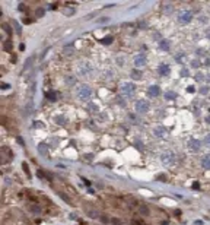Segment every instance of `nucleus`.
<instances>
[{
    "instance_id": "16",
    "label": "nucleus",
    "mask_w": 210,
    "mask_h": 225,
    "mask_svg": "<svg viewBox=\"0 0 210 225\" xmlns=\"http://www.w3.org/2000/svg\"><path fill=\"white\" fill-rule=\"evenodd\" d=\"M47 98H48L50 101H56L57 100V92H54V91L48 92V94H47Z\"/></svg>"
},
{
    "instance_id": "34",
    "label": "nucleus",
    "mask_w": 210,
    "mask_h": 225,
    "mask_svg": "<svg viewBox=\"0 0 210 225\" xmlns=\"http://www.w3.org/2000/svg\"><path fill=\"white\" fill-rule=\"evenodd\" d=\"M3 27H5V31H6L7 34H10V29H9V27H7V25H3Z\"/></svg>"
},
{
    "instance_id": "26",
    "label": "nucleus",
    "mask_w": 210,
    "mask_h": 225,
    "mask_svg": "<svg viewBox=\"0 0 210 225\" xmlns=\"http://www.w3.org/2000/svg\"><path fill=\"white\" fill-rule=\"evenodd\" d=\"M140 212H143V215H147L149 213V211H147L146 206H140Z\"/></svg>"
},
{
    "instance_id": "9",
    "label": "nucleus",
    "mask_w": 210,
    "mask_h": 225,
    "mask_svg": "<svg viewBox=\"0 0 210 225\" xmlns=\"http://www.w3.org/2000/svg\"><path fill=\"white\" fill-rule=\"evenodd\" d=\"M90 70H92V66H90L89 63H83V64H80V67H79V73H80V75H88Z\"/></svg>"
},
{
    "instance_id": "22",
    "label": "nucleus",
    "mask_w": 210,
    "mask_h": 225,
    "mask_svg": "<svg viewBox=\"0 0 210 225\" xmlns=\"http://www.w3.org/2000/svg\"><path fill=\"white\" fill-rule=\"evenodd\" d=\"M32 64V57H29L28 60H27V63H25V66H23V70H25V69H28V67Z\"/></svg>"
},
{
    "instance_id": "23",
    "label": "nucleus",
    "mask_w": 210,
    "mask_h": 225,
    "mask_svg": "<svg viewBox=\"0 0 210 225\" xmlns=\"http://www.w3.org/2000/svg\"><path fill=\"white\" fill-rule=\"evenodd\" d=\"M10 48H12V42L10 41H6L5 42V50L6 51H10Z\"/></svg>"
},
{
    "instance_id": "32",
    "label": "nucleus",
    "mask_w": 210,
    "mask_h": 225,
    "mask_svg": "<svg viewBox=\"0 0 210 225\" xmlns=\"http://www.w3.org/2000/svg\"><path fill=\"white\" fill-rule=\"evenodd\" d=\"M97 108H98V107H97L95 104H90V105H89V110H90V111H93V110L97 111Z\"/></svg>"
},
{
    "instance_id": "19",
    "label": "nucleus",
    "mask_w": 210,
    "mask_h": 225,
    "mask_svg": "<svg viewBox=\"0 0 210 225\" xmlns=\"http://www.w3.org/2000/svg\"><path fill=\"white\" fill-rule=\"evenodd\" d=\"M175 97H177V95H175L174 92H171V91H169V92H165V98H167V100H174Z\"/></svg>"
},
{
    "instance_id": "36",
    "label": "nucleus",
    "mask_w": 210,
    "mask_h": 225,
    "mask_svg": "<svg viewBox=\"0 0 210 225\" xmlns=\"http://www.w3.org/2000/svg\"><path fill=\"white\" fill-rule=\"evenodd\" d=\"M207 38L210 40V29H207Z\"/></svg>"
},
{
    "instance_id": "17",
    "label": "nucleus",
    "mask_w": 210,
    "mask_h": 225,
    "mask_svg": "<svg viewBox=\"0 0 210 225\" xmlns=\"http://www.w3.org/2000/svg\"><path fill=\"white\" fill-rule=\"evenodd\" d=\"M58 196H60L61 199H64V202H66V203H72V199H70L69 196H66L64 193H58Z\"/></svg>"
},
{
    "instance_id": "18",
    "label": "nucleus",
    "mask_w": 210,
    "mask_h": 225,
    "mask_svg": "<svg viewBox=\"0 0 210 225\" xmlns=\"http://www.w3.org/2000/svg\"><path fill=\"white\" fill-rule=\"evenodd\" d=\"M76 82V78H73V76H67L66 78V83L67 85H72V83H75Z\"/></svg>"
},
{
    "instance_id": "27",
    "label": "nucleus",
    "mask_w": 210,
    "mask_h": 225,
    "mask_svg": "<svg viewBox=\"0 0 210 225\" xmlns=\"http://www.w3.org/2000/svg\"><path fill=\"white\" fill-rule=\"evenodd\" d=\"M89 216H90V218H98V212L90 211V212H89Z\"/></svg>"
},
{
    "instance_id": "15",
    "label": "nucleus",
    "mask_w": 210,
    "mask_h": 225,
    "mask_svg": "<svg viewBox=\"0 0 210 225\" xmlns=\"http://www.w3.org/2000/svg\"><path fill=\"white\" fill-rule=\"evenodd\" d=\"M131 78L136 79V80H139V79H142V73H140L137 69H134V70L131 72Z\"/></svg>"
},
{
    "instance_id": "7",
    "label": "nucleus",
    "mask_w": 210,
    "mask_h": 225,
    "mask_svg": "<svg viewBox=\"0 0 210 225\" xmlns=\"http://www.w3.org/2000/svg\"><path fill=\"white\" fill-rule=\"evenodd\" d=\"M158 72H159V75H162V76H168V75L171 73V67H169L168 64H165V63H162V64H159V67H158Z\"/></svg>"
},
{
    "instance_id": "8",
    "label": "nucleus",
    "mask_w": 210,
    "mask_h": 225,
    "mask_svg": "<svg viewBox=\"0 0 210 225\" xmlns=\"http://www.w3.org/2000/svg\"><path fill=\"white\" fill-rule=\"evenodd\" d=\"M160 161H162L163 164H171V162L174 161V153H172V152H165V153H162Z\"/></svg>"
},
{
    "instance_id": "20",
    "label": "nucleus",
    "mask_w": 210,
    "mask_h": 225,
    "mask_svg": "<svg viewBox=\"0 0 210 225\" xmlns=\"http://www.w3.org/2000/svg\"><path fill=\"white\" fill-rule=\"evenodd\" d=\"M102 44H111L112 42V37H105L104 40H101Z\"/></svg>"
},
{
    "instance_id": "30",
    "label": "nucleus",
    "mask_w": 210,
    "mask_h": 225,
    "mask_svg": "<svg viewBox=\"0 0 210 225\" xmlns=\"http://www.w3.org/2000/svg\"><path fill=\"white\" fill-rule=\"evenodd\" d=\"M37 15H38L39 18H41V16H44V9H38V10H37Z\"/></svg>"
},
{
    "instance_id": "4",
    "label": "nucleus",
    "mask_w": 210,
    "mask_h": 225,
    "mask_svg": "<svg viewBox=\"0 0 210 225\" xmlns=\"http://www.w3.org/2000/svg\"><path fill=\"white\" fill-rule=\"evenodd\" d=\"M193 19V13L190 10H182L178 13V20L181 24H188V22Z\"/></svg>"
},
{
    "instance_id": "13",
    "label": "nucleus",
    "mask_w": 210,
    "mask_h": 225,
    "mask_svg": "<svg viewBox=\"0 0 210 225\" xmlns=\"http://www.w3.org/2000/svg\"><path fill=\"white\" fill-rule=\"evenodd\" d=\"M38 152L41 155H47V153H48V145H47V143H39L38 145Z\"/></svg>"
},
{
    "instance_id": "24",
    "label": "nucleus",
    "mask_w": 210,
    "mask_h": 225,
    "mask_svg": "<svg viewBox=\"0 0 210 225\" xmlns=\"http://www.w3.org/2000/svg\"><path fill=\"white\" fill-rule=\"evenodd\" d=\"M64 13H66L67 16H72V15L75 13V9H66V10H64Z\"/></svg>"
},
{
    "instance_id": "21",
    "label": "nucleus",
    "mask_w": 210,
    "mask_h": 225,
    "mask_svg": "<svg viewBox=\"0 0 210 225\" xmlns=\"http://www.w3.org/2000/svg\"><path fill=\"white\" fill-rule=\"evenodd\" d=\"M64 54H66V56L73 54V47H66V48H64Z\"/></svg>"
},
{
    "instance_id": "2",
    "label": "nucleus",
    "mask_w": 210,
    "mask_h": 225,
    "mask_svg": "<svg viewBox=\"0 0 210 225\" xmlns=\"http://www.w3.org/2000/svg\"><path fill=\"white\" fill-rule=\"evenodd\" d=\"M134 108H136V111L139 112V114H145V112H147L149 111V102H147V100H139L136 102Z\"/></svg>"
},
{
    "instance_id": "31",
    "label": "nucleus",
    "mask_w": 210,
    "mask_h": 225,
    "mask_svg": "<svg viewBox=\"0 0 210 225\" xmlns=\"http://www.w3.org/2000/svg\"><path fill=\"white\" fill-rule=\"evenodd\" d=\"M31 211H32V212H35V213H38V212H39V208H38V206H32V208H31Z\"/></svg>"
},
{
    "instance_id": "10",
    "label": "nucleus",
    "mask_w": 210,
    "mask_h": 225,
    "mask_svg": "<svg viewBox=\"0 0 210 225\" xmlns=\"http://www.w3.org/2000/svg\"><path fill=\"white\" fill-rule=\"evenodd\" d=\"M153 133H155V136H158V138H165L167 136V129L160 126V127H156L153 130Z\"/></svg>"
},
{
    "instance_id": "5",
    "label": "nucleus",
    "mask_w": 210,
    "mask_h": 225,
    "mask_svg": "<svg viewBox=\"0 0 210 225\" xmlns=\"http://www.w3.org/2000/svg\"><path fill=\"white\" fill-rule=\"evenodd\" d=\"M146 63H147V60H146V56H143V54H137L134 57V66L136 67H143Z\"/></svg>"
},
{
    "instance_id": "1",
    "label": "nucleus",
    "mask_w": 210,
    "mask_h": 225,
    "mask_svg": "<svg viewBox=\"0 0 210 225\" xmlns=\"http://www.w3.org/2000/svg\"><path fill=\"white\" fill-rule=\"evenodd\" d=\"M77 97L82 100V101H86L92 97V89L88 86V85H83L79 88V92H77Z\"/></svg>"
},
{
    "instance_id": "25",
    "label": "nucleus",
    "mask_w": 210,
    "mask_h": 225,
    "mask_svg": "<svg viewBox=\"0 0 210 225\" xmlns=\"http://www.w3.org/2000/svg\"><path fill=\"white\" fill-rule=\"evenodd\" d=\"M56 123L57 124H64V119L63 117H56Z\"/></svg>"
},
{
    "instance_id": "14",
    "label": "nucleus",
    "mask_w": 210,
    "mask_h": 225,
    "mask_svg": "<svg viewBox=\"0 0 210 225\" xmlns=\"http://www.w3.org/2000/svg\"><path fill=\"white\" fill-rule=\"evenodd\" d=\"M201 165L206 168V170H210V153L203 156V160H201Z\"/></svg>"
},
{
    "instance_id": "33",
    "label": "nucleus",
    "mask_w": 210,
    "mask_h": 225,
    "mask_svg": "<svg viewBox=\"0 0 210 225\" xmlns=\"http://www.w3.org/2000/svg\"><path fill=\"white\" fill-rule=\"evenodd\" d=\"M171 10H172V6H167V7H165V12H167V13H171Z\"/></svg>"
},
{
    "instance_id": "29",
    "label": "nucleus",
    "mask_w": 210,
    "mask_h": 225,
    "mask_svg": "<svg viewBox=\"0 0 210 225\" xmlns=\"http://www.w3.org/2000/svg\"><path fill=\"white\" fill-rule=\"evenodd\" d=\"M13 25H15V28H16V32H18V34H20V27L18 25V22H13Z\"/></svg>"
},
{
    "instance_id": "12",
    "label": "nucleus",
    "mask_w": 210,
    "mask_h": 225,
    "mask_svg": "<svg viewBox=\"0 0 210 225\" xmlns=\"http://www.w3.org/2000/svg\"><path fill=\"white\" fill-rule=\"evenodd\" d=\"M169 47H171V44H169L168 40H162V41H159V48H160L162 51H168Z\"/></svg>"
},
{
    "instance_id": "11",
    "label": "nucleus",
    "mask_w": 210,
    "mask_h": 225,
    "mask_svg": "<svg viewBox=\"0 0 210 225\" xmlns=\"http://www.w3.org/2000/svg\"><path fill=\"white\" fill-rule=\"evenodd\" d=\"M200 146H201V142H200V140H197V139H191V140L188 142V148H190V149H193V151L200 149Z\"/></svg>"
},
{
    "instance_id": "28",
    "label": "nucleus",
    "mask_w": 210,
    "mask_h": 225,
    "mask_svg": "<svg viewBox=\"0 0 210 225\" xmlns=\"http://www.w3.org/2000/svg\"><path fill=\"white\" fill-rule=\"evenodd\" d=\"M204 143H206V145H209V146H210V134H207V136H206V138H204Z\"/></svg>"
},
{
    "instance_id": "6",
    "label": "nucleus",
    "mask_w": 210,
    "mask_h": 225,
    "mask_svg": "<svg viewBox=\"0 0 210 225\" xmlns=\"http://www.w3.org/2000/svg\"><path fill=\"white\" fill-rule=\"evenodd\" d=\"M159 94H160V88H159L158 85H150V86L147 88V95H149V97L155 98V97H159Z\"/></svg>"
},
{
    "instance_id": "3",
    "label": "nucleus",
    "mask_w": 210,
    "mask_h": 225,
    "mask_svg": "<svg viewBox=\"0 0 210 225\" xmlns=\"http://www.w3.org/2000/svg\"><path fill=\"white\" fill-rule=\"evenodd\" d=\"M121 92L124 94V95H127V97H130V95H133L134 94V91H136V86L133 85V83H130V82H124V83H121Z\"/></svg>"
},
{
    "instance_id": "35",
    "label": "nucleus",
    "mask_w": 210,
    "mask_h": 225,
    "mask_svg": "<svg viewBox=\"0 0 210 225\" xmlns=\"http://www.w3.org/2000/svg\"><path fill=\"white\" fill-rule=\"evenodd\" d=\"M18 142H19L20 145H23V140H22V138H18Z\"/></svg>"
}]
</instances>
